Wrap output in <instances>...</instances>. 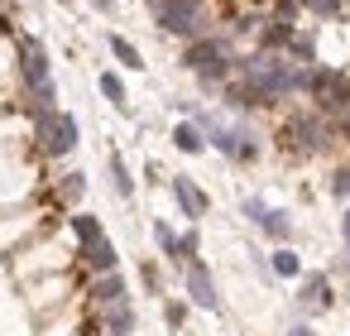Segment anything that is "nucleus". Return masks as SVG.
<instances>
[{
  "label": "nucleus",
  "mask_w": 350,
  "mask_h": 336,
  "mask_svg": "<svg viewBox=\"0 0 350 336\" xmlns=\"http://www.w3.org/2000/svg\"><path fill=\"white\" fill-rule=\"evenodd\" d=\"M235 73L240 82H250L264 101H278V96H293L302 92V63H293L288 53H254V58H235Z\"/></svg>",
  "instance_id": "obj_1"
},
{
  "label": "nucleus",
  "mask_w": 350,
  "mask_h": 336,
  "mask_svg": "<svg viewBox=\"0 0 350 336\" xmlns=\"http://www.w3.org/2000/svg\"><path fill=\"white\" fill-rule=\"evenodd\" d=\"M20 77H25V92L34 101V111H53L58 106V87H53V68H49V49L25 34L20 39Z\"/></svg>",
  "instance_id": "obj_2"
},
{
  "label": "nucleus",
  "mask_w": 350,
  "mask_h": 336,
  "mask_svg": "<svg viewBox=\"0 0 350 336\" xmlns=\"http://www.w3.org/2000/svg\"><path fill=\"white\" fill-rule=\"evenodd\" d=\"M183 68H187V73H197L206 87H221V82L235 73V53H230V44H226V39L202 34V39H192V44H187Z\"/></svg>",
  "instance_id": "obj_3"
},
{
  "label": "nucleus",
  "mask_w": 350,
  "mask_h": 336,
  "mask_svg": "<svg viewBox=\"0 0 350 336\" xmlns=\"http://www.w3.org/2000/svg\"><path fill=\"white\" fill-rule=\"evenodd\" d=\"M154 10V25L163 34H178V39H202L211 34V15H206V0H159Z\"/></svg>",
  "instance_id": "obj_4"
},
{
  "label": "nucleus",
  "mask_w": 350,
  "mask_h": 336,
  "mask_svg": "<svg viewBox=\"0 0 350 336\" xmlns=\"http://www.w3.org/2000/svg\"><path fill=\"white\" fill-rule=\"evenodd\" d=\"M197 130L211 140V149H221V154L235 159V164H254V159H259V140H254L245 125H226L221 116L197 111Z\"/></svg>",
  "instance_id": "obj_5"
},
{
  "label": "nucleus",
  "mask_w": 350,
  "mask_h": 336,
  "mask_svg": "<svg viewBox=\"0 0 350 336\" xmlns=\"http://www.w3.org/2000/svg\"><path fill=\"white\" fill-rule=\"evenodd\" d=\"M34 130H39V149H44L49 159L72 154V149H77V135H82V130H77V116H68V111H58V106H53V111H39V125H34Z\"/></svg>",
  "instance_id": "obj_6"
},
{
  "label": "nucleus",
  "mask_w": 350,
  "mask_h": 336,
  "mask_svg": "<svg viewBox=\"0 0 350 336\" xmlns=\"http://www.w3.org/2000/svg\"><path fill=\"white\" fill-rule=\"evenodd\" d=\"M240 211H245V216H250L269 240H278V245H288V240H293V216H288L283 207H269L264 197H245V202H240Z\"/></svg>",
  "instance_id": "obj_7"
},
{
  "label": "nucleus",
  "mask_w": 350,
  "mask_h": 336,
  "mask_svg": "<svg viewBox=\"0 0 350 336\" xmlns=\"http://www.w3.org/2000/svg\"><path fill=\"white\" fill-rule=\"evenodd\" d=\"M183 283H187V302L206 307V312H221V293H216V279L202 259H187L183 264Z\"/></svg>",
  "instance_id": "obj_8"
},
{
  "label": "nucleus",
  "mask_w": 350,
  "mask_h": 336,
  "mask_svg": "<svg viewBox=\"0 0 350 336\" xmlns=\"http://www.w3.org/2000/svg\"><path fill=\"white\" fill-rule=\"evenodd\" d=\"M168 188H173V202H178V211H183L187 221H202V216H206L211 197H206V192H202L187 173H173V178H168Z\"/></svg>",
  "instance_id": "obj_9"
},
{
  "label": "nucleus",
  "mask_w": 350,
  "mask_h": 336,
  "mask_svg": "<svg viewBox=\"0 0 350 336\" xmlns=\"http://www.w3.org/2000/svg\"><path fill=\"white\" fill-rule=\"evenodd\" d=\"M297 144L302 154H312V149H321V140H326V125L317 120V116H293L288 125H283V144Z\"/></svg>",
  "instance_id": "obj_10"
},
{
  "label": "nucleus",
  "mask_w": 350,
  "mask_h": 336,
  "mask_svg": "<svg viewBox=\"0 0 350 336\" xmlns=\"http://www.w3.org/2000/svg\"><path fill=\"white\" fill-rule=\"evenodd\" d=\"M82 264H87L92 274H111V269H120V255H116L111 235H96V240H87V245H82Z\"/></svg>",
  "instance_id": "obj_11"
},
{
  "label": "nucleus",
  "mask_w": 350,
  "mask_h": 336,
  "mask_svg": "<svg viewBox=\"0 0 350 336\" xmlns=\"http://www.w3.org/2000/svg\"><path fill=\"white\" fill-rule=\"evenodd\" d=\"M297 307H302V312H326V307H331V283H326V274H307V279H302Z\"/></svg>",
  "instance_id": "obj_12"
},
{
  "label": "nucleus",
  "mask_w": 350,
  "mask_h": 336,
  "mask_svg": "<svg viewBox=\"0 0 350 336\" xmlns=\"http://www.w3.org/2000/svg\"><path fill=\"white\" fill-rule=\"evenodd\" d=\"M288 39H293V20H264V29H259V49L264 53H283L288 49Z\"/></svg>",
  "instance_id": "obj_13"
},
{
  "label": "nucleus",
  "mask_w": 350,
  "mask_h": 336,
  "mask_svg": "<svg viewBox=\"0 0 350 336\" xmlns=\"http://www.w3.org/2000/svg\"><path fill=\"white\" fill-rule=\"evenodd\" d=\"M92 298H96L101 307H111V302H120V298H130V288H125V279H120V269H111V274H96V283H92Z\"/></svg>",
  "instance_id": "obj_14"
},
{
  "label": "nucleus",
  "mask_w": 350,
  "mask_h": 336,
  "mask_svg": "<svg viewBox=\"0 0 350 336\" xmlns=\"http://www.w3.org/2000/svg\"><path fill=\"white\" fill-rule=\"evenodd\" d=\"M106 44H111V53H116V63L120 68H130V73H144V53L125 39V34H106Z\"/></svg>",
  "instance_id": "obj_15"
},
{
  "label": "nucleus",
  "mask_w": 350,
  "mask_h": 336,
  "mask_svg": "<svg viewBox=\"0 0 350 336\" xmlns=\"http://www.w3.org/2000/svg\"><path fill=\"white\" fill-rule=\"evenodd\" d=\"M96 87H101V96L120 111V116H130V92H125V82H120V73H101L96 77Z\"/></svg>",
  "instance_id": "obj_16"
},
{
  "label": "nucleus",
  "mask_w": 350,
  "mask_h": 336,
  "mask_svg": "<svg viewBox=\"0 0 350 336\" xmlns=\"http://www.w3.org/2000/svg\"><path fill=\"white\" fill-rule=\"evenodd\" d=\"M106 331H111V336H130V331H135V307H130V298H120V302L106 307Z\"/></svg>",
  "instance_id": "obj_17"
},
{
  "label": "nucleus",
  "mask_w": 350,
  "mask_h": 336,
  "mask_svg": "<svg viewBox=\"0 0 350 336\" xmlns=\"http://www.w3.org/2000/svg\"><path fill=\"white\" fill-rule=\"evenodd\" d=\"M173 144H178L183 154H202V149H206V135L197 130V120H183V125H173Z\"/></svg>",
  "instance_id": "obj_18"
},
{
  "label": "nucleus",
  "mask_w": 350,
  "mask_h": 336,
  "mask_svg": "<svg viewBox=\"0 0 350 336\" xmlns=\"http://www.w3.org/2000/svg\"><path fill=\"white\" fill-rule=\"evenodd\" d=\"M269 274H278V279H297V274H302V259H297V250L278 245V250H273V259H269Z\"/></svg>",
  "instance_id": "obj_19"
},
{
  "label": "nucleus",
  "mask_w": 350,
  "mask_h": 336,
  "mask_svg": "<svg viewBox=\"0 0 350 336\" xmlns=\"http://www.w3.org/2000/svg\"><path fill=\"white\" fill-rule=\"evenodd\" d=\"M111 188H116V197H135V178H130V164L120 159V154H111Z\"/></svg>",
  "instance_id": "obj_20"
},
{
  "label": "nucleus",
  "mask_w": 350,
  "mask_h": 336,
  "mask_svg": "<svg viewBox=\"0 0 350 336\" xmlns=\"http://www.w3.org/2000/svg\"><path fill=\"white\" fill-rule=\"evenodd\" d=\"M154 240H159V250H163L173 264H183V259H178V231H173L168 221H154Z\"/></svg>",
  "instance_id": "obj_21"
},
{
  "label": "nucleus",
  "mask_w": 350,
  "mask_h": 336,
  "mask_svg": "<svg viewBox=\"0 0 350 336\" xmlns=\"http://www.w3.org/2000/svg\"><path fill=\"white\" fill-rule=\"evenodd\" d=\"M72 231H77V240H82V245H87V240H96V235H106V226H101L96 216H87V211H82V216H72Z\"/></svg>",
  "instance_id": "obj_22"
},
{
  "label": "nucleus",
  "mask_w": 350,
  "mask_h": 336,
  "mask_svg": "<svg viewBox=\"0 0 350 336\" xmlns=\"http://www.w3.org/2000/svg\"><path fill=\"white\" fill-rule=\"evenodd\" d=\"M302 5H307L317 20H336V15L345 10V0H302Z\"/></svg>",
  "instance_id": "obj_23"
},
{
  "label": "nucleus",
  "mask_w": 350,
  "mask_h": 336,
  "mask_svg": "<svg viewBox=\"0 0 350 336\" xmlns=\"http://www.w3.org/2000/svg\"><path fill=\"white\" fill-rule=\"evenodd\" d=\"M87 192V173H63V202H77Z\"/></svg>",
  "instance_id": "obj_24"
},
{
  "label": "nucleus",
  "mask_w": 350,
  "mask_h": 336,
  "mask_svg": "<svg viewBox=\"0 0 350 336\" xmlns=\"http://www.w3.org/2000/svg\"><path fill=\"white\" fill-rule=\"evenodd\" d=\"M331 192H336V197H345V202H350V168H340V173H336V178H331Z\"/></svg>",
  "instance_id": "obj_25"
},
{
  "label": "nucleus",
  "mask_w": 350,
  "mask_h": 336,
  "mask_svg": "<svg viewBox=\"0 0 350 336\" xmlns=\"http://www.w3.org/2000/svg\"><path fill=\"white\" fill-rule=\"evenodd\" d=\"M163 317H168V326H183L187 307H183V302H163Z\"/></svg>",
  "instance_id": "obj_26"
},
{
  "label": "nucleus",
  "mask_w": 350,
  "mask_h": 336,
  "mask_svg": "<svg viewBox=\"0 0 350 336\" xmlns=\"http://www.w3.org/2000/svg\"><path fill=\"white\" fill-rule=\"evenodd\" d=\"M283 336H317V331H312V326H302V322H297V326H288V331H283Z\"/></svg>",
  "instance_id": "obj_27"
},
{
  "label": "nucleus",
  "mask_w": 350,
  "mask_h": 336,
  "mask_svg": "<svg viewBox=\"0 0 350 336\" xmlns=\"http://www.w3.org/2000/svg\"><path fill=\"white\" fill-rule=\"evenodd\" d=\"M340 235H345V245H350V207H345V216H340Z\"/></svg>",
  "instance_id": "obj_28"
},
{
  "label": "nucleus",
  "mask_w": 350,
  "mask_h": 336,
  "mask_svg": "<svg viewBox=\"0 0 350 336\" xmlns=\"http://www.w3.org/2000/svg\"><path fill=\"white\" fill-rule=\"evenodd\" d=\"M92 5H96L101 15H111V0H92Z\"/></svg>",
  "instance_id": "obj_29"
},
{
  "label": "nucleus",
  "mask_w": 350,
  "mask_h": 336,
  "mask_svg": "<svg viewBox=\"0 0 350 336\" xmlns=\"http://www.w3.org/2000/svg\"><path fill=\"white\" fill-rule=\"evenodd\" d=\"M58 5H77V0H58Z\"/></svg>",
  "instance_id": "obj_30"
},
{
  "label": "nucleus",
  "mask_w": 350,
  "mask_h": 336,
  "mask_svg": "<svg viewBox=\"0 0 350 336\" xmlns=\"http://www.w3.org/2000/svg\"><path fill=\"white\" fill-rule=\"evenodd\" d=\"M149 5H159V0H149Z\"/></svg>",
  "instance_id": "obj_31"
}]
</instances>
